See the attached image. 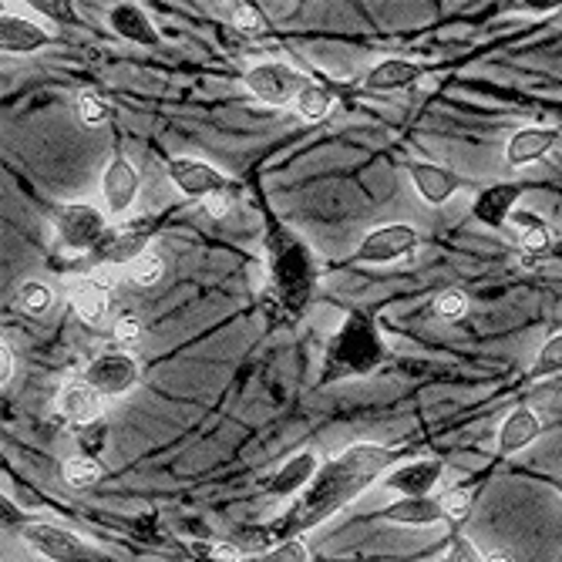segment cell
I'll return each mask as SVG.
<instances>
[{
    "label": "cell",
    "mask_w": 562,
    "mask_h": 562,
    "mask_svg": "<svg viewBox=\"0 0 562 562\" xmlns=\"http://www.w3.org/2000/svg\"><path fill=\"white\" fill-rule=\"evenodd\" d=\"M391 464H394V451L381 448V445H370V441L351 445L337 458L320 464L317 479L300 492V498L284 515H279L276 523L263 526L273 549L279 542L303 539L307 532L323 526L331 515H337L354 498H360L374 482L385 479Z\"/></svg>",
    "instance_id": "1"
},
{
    "label": "cell",
    "mask_w": 562,
    "mask_h": 562,
    "mask_svg": "<svg viewBox=\"0 0 562 562\" xmlns=\"http://www.w3.org/2000/svg\"><path fill=\"white\" fill-rule=\"evenodd\" d=\"M269 273H273V290L287 307L300 310L307 307L313 284H317V269L307 243L294 240L290 232H279L269 243Z\"/></svg>",
    "instance_id": "2"
},
{
    "label": "cell",
    "mask_w": 562,
    "mask_h": 562,
    "mask_svg": "<svg viewBox=\"0 0 562 562\" xmlns=\"http://www.w3.org/2000/svg\"><path fill=\"white\" fill-rule=\"evenodd\" d=\"M334 364V374H367L378 367V360L385 357V344L378 337V326H374L367 317H351L337 341L326 351Z\"/></svg>",
    "instance_id": "3"
},
{
    "label": "cell",
    "mask_w": 562,
    "mask_h": 562,
    "mask_svg": "<svg viewBox=\"0 0 562 562\" xmlns=\"http://www.w3.org/2000/svg\"><path fill=\"white\" fill-rule=\"evenodd\" d=\"M24 542L48 562H108L95 546H88L78 532L51 526V523H27L21 526Z\"/></svg>",
    "instance_id": "4"
},
{
    "label": "cell",
    "mask_w": 562,
    "mask_h": 562,
    "mask_svg": "<svg viewBox=\"0 0 562 562\" xmlns=\"http://www.w3.org/2000/svg\"><path fill=\"white\" fill-rule=\"evenodd\" d=\"M55 232L68 253L95 250L105 240V213L88 203H68L55 213Z\"/></svg>",
    "instance_id": "5"
},
{
    "label": "cell",
    "mask_w": 562,
    "mask_h": 562,
    "mask_svg": "<svg viewBox=\"0 0 562 562\" xmlns=\"http://www.w3.org/2000/svg\"><path fill=\"white\" fill-rule=\"evenodd\" d=\"M307 84L310 81L284 61H263V65L250 68V74H246L250 95L263 105H273V108H284V105L297 102Z\"/></svg>",
    "instance_id": "6"
},
{
    "label": "cell",
    "mask_w": 562,
    "mask_h": 562,
    "mask_svg": "<svg viewBox=\"0 0 562 562\" xmlns=\"http://www.w3.org/2000/svg\"><path fill=\"white\" fill-rule=\"evenodd\" d=\"M421 246L417 229L408 222H391L381 229H370L367 237L357 246V263H370V266H385V263H398L404 256H411Z\"/></svg>",
    "instance_id": "7"
},
{
    "label": "cell",
    "mask_w": 562,
    "mask_h": 562,
    "mask_svg": "<svg viewBox=\"0 0 562 562\" xmlns=\"http://www.w3.org/2000/svg\"><path fill=\"white\" fill-rule=\"evenodd\" d=\"M138 378H142V367L138 360L125 351H108V354H99L95 360L88 364L84 370V381L95 388L102 398H122L128 394Z\"/></svg>",
    "instance_id": "8"
},
{
    "label": "cell",
    "mask_w": 562,
    "mask_h": 562,
    "mask_svg": "<svg viewBox=\"0 0 562 562\" xmlns=\"http://www.w3.org/2000/svg\"><path fill=\"white\" fill-rule=\"evenodd\" d=\"M169 179L175 182V190H182L185 196H193L199 203H206L209 196L216 193H229V190H237L216 165L203 162V159H172L169 162Z\"/></svg>",
    "instance_id": "9"
},
{
    "label": "cell",
    "mask_w": 562,
    "mask_h": 562,
    "mask_svg": "<svg viewBox=\"0 0 562 562\" xmlns=\"http://www.w3.org/2000/svg\"><path fill=\"white\" fill-rule=\"evenodd\" d=\"M445 475V464L438 458H421V461H408V464H398L385 475V489L388 492H398L401 498H421L428 495Z\"/></svg>",
    "instance_id": "10"
},
{
    "label": "cell",
    "mask_w": 562,
    "mask_h": 562,
    "mask_svg": "<svg viewBox=\"0 0 562 562\" xmlns=\"http://www.w3.org/2000/svg\"><path fill=\"white\" fill-rule=\"evenodd\" d=\"M102 196L108 216H125L138 199V169L125 156H112L102 175Z\"/></svg>",
    "instance_id": "11"
},
{
    "label": "cell",
    "mask_w": 562,
    "mask_h": 562,
    "mask_svg": "<svg viewBox=\"0 0 562 562\" xmlns=\"http://www.w3.org/2000/svg\"><path fill=\"white\" fill-rule=\"evenodd\" d=\"M408 175H411L421 199H425L428 206H445L464 185V179L458 172H451L448 165H438V162H411Z\"/></svg>",
    "instance_id": "12"
},
{
    "label": "cell",
    "mask_w": 562,
    "mask_h": 562,
    "mask_svg": "<svg viewBox=\"0 0 562 562\" xmlns=\"http://www.w3.org/2000/svg\"><path fill=\"white\" fill-rule=\"evenodd\" d=\"M51 44V31L41 27L21 14H4L0 18V48L4 55H31Z\"/></svg>",
    "instance_id": "13"
},
{
    "label": "cell",
    "mask_w": 562,
    "mask_h": 562,
    "mask_svg": "<svg viewBox=\"0 0 562 562\" xmlns=\"http://www.w3.org/2000/svg\"><path fill=\"white\" fill-rule=\"evenodd\" d=\"M381 519L391 526H411V529H425V526H438L445 519L441 498L421 495V498H398L391 505L381 508Z\"/></svg>",
    "instance_id": "14"
},
{
    "label": "cell",
    "mask_w": 562,
    "mask_h": 562,
    "mask_svg": "<svg viewBox=\"0 0 562 562\" xmlns=\"http://www.w3.org/2000/svg\"><path fill=\"white\" fill-rule=\"evenodd\" d=\"M555 142H559L555 128H519L505 146V162L512 169H523V165L539 162L542 156H549Z\"/></svg>",
    "instance_id": "15"
},
{
    "label": "cell",
    "mask_w": 562,
    "mask_h": 562,
    "mask_svg": "<svg viewBox=\"0 0 562 562\" xmlns=\"http://www.w3.org/2000/svg\"><path fill=\"white\" fill-rule=\"evenodd\" d=\"M317 472H320V458H317V451H297V455L287 458V464L279 468V472L269 479L266 492L276 495V498H287V495H294V492H303V489L317 479Z\"/></svg>",
    "instance_id": "16"
},
{
    "label": "cell",
    "mask_w": 562,
    "mask_h": 562,
    "mask_svg": "<svg viewBox=\"0 0 562 562\" xmlns=\"http://www.w3.org/2000/svg\"><path fill=\"white\" fill-rule=\"evenodd\" d=\"M108 24L118 37L131 41V44H142V48H156V44L162 41V34L156 31L152 18L138 8V4H118L112 8L108 14Z\"/></svg>",
    "instance_id": "17"
},
{
    "label": "cell",
    "mask_w": 562,
    "mask_h": 562,
    "mask_svg": "<svg viewBox=\"0 0 562 562\" xmlns=\"http://www.w3.org/2000/svg\"><path fill=\"white\" fill-rule=\"evenodd\" d=\"M425 68L417 61H408V58H388V61H378L367 74H364V88L374 91V95H381V91H398V88H408L414 84Z\"/></svg>",
    "instance_id": "18"
},
{
    "label": "cell",
    "mask_w": 562,
    "mask_h": 562,
    "mask_svg": "<svg viewBox=\"0 0 562 562\" xmlns=\"http://www.w3.org/2000/svg\"><path fill=\"white\" fill-rule=\"evenodd\" d=\"M58 408H61L65 417L74 421V425H95V421L102 417V411H105V398L88 381H81V385H68L58 394Z\"/></svg>",
    "instance_id": "19"
},
{
    "label": "cell",
    "mask_w": 562,
    "mask_h": 562,
    "mask_svg": "<svg viewBox=\"0 0 562 562\" xmlns=\"http://www.w3.org/2000/svg\"><path fill=\"white\" fill-rule=\"evenodd\" d=\"M146 246H149V229H125V232H115V237H108L95 246V263L128 266L131 260L149 253Z\"/></svg>",
    "instance_id": "20"
},
{
    "label": "cell",
    "mask_w": 562,
    "mask_h": 562,
    "mask_svg": "<svg viewBox=\"0 0 562 562\" xmlns=\"http://www.w3.org/2000/svg\"><path fill=\"white\" fill-rule=\"evenodd\" d=\"M519 196H523L519 185H508V182L492 185V190H482L475 196L472 216L479 222H485V226H505V219L512 216V209H515V203H519Z\"/></svg>",
    "instance_id": "21"
},
{
    "label": "cell",
    "mask_w": 562,
    "mask_h": 562,
    "mask_svg": "<svg viewBox=\"0 0 562 562\" xmlns=\"http://www.w3.org/2000/svg\"><path fill=\"white\" fill-rule=\"evenodd\" d=\"M539 432H542V421L536 417V411H529V408L512 411L502 421V428H498V451L502 455L523 451V448H529L539 438Z\"/></svg>",
    "instance_id": "22"
},
{
    "label": "cell",
    "mask_w": 562,
    "mask_h": 562,
    "mask_svg": "<svg viewBox=\"0 0 562 562\" xmlns=\"http://www.w3.org/2000/svg\"><path fill=\"white\" fill-rule=\"evenodd\" d=\"M68 300H71L81 323H102L105 313H108V294H105V287L99 284V279H88V276L71 279Z\"/></svg>",
    "instance_id": "23"
},
{
    "label": "cell",
    "mask_w": 562,
    "mask_h": 562,
    "mask_svg": "<svg viewBox=\"0 0 562 562\" xmlns=\"http://www.w3.org/2000/svg\"><path fill=\"white\" fill-rule=\"evenodd\" d=\"M512 222L523 226V250L532 256H546L552 250V229L546 222H539L536 216L526 213H512Z\"/></svg>",
    "instance_id": "24"
},
{
    "label": "cell",
    "mask_w": 562,
    "mask_h": 562,
    "mask_svg": "<svg viewBox=\"0 0 562 562\" xmlns=\"http://www.w3.org/2000/svg\"><path fill=\"white\" fill-rule=\"evenodd\" d=\"M162 273H165V260L159 253H142L125 266V276H128L131 287H156L162 279Z\"/></svg>",
    "instance_id": "25"
},
{
    "label": "cell",
    "mask_w": 562,
    "mask_h": 562,
    "mask_svg": "<svg viewBox=\"0 0 562 562\" xmlns=\"http://www.w3.org/2000/svg\"><path fill=\"white\" fill-rule=\"evenodd\" d=\"M555 374H562V334L549 337L539 347V354L532 360V370H529V378L532 381H542V378H555Z\"/></svg>",
    "instance_id": "26"
},
{
    "label": "cell",
    "mask_w": 562,
    "mask_h": 562,
    "mask_svg": "<svg viewBox=\"0 0 562 562\" xmlns=\"http://www.w3.org/2000/svg\"><path fill=\"white\" fill-rule=\"evenodd\" d=\"M294 105H297V112H300L307 122H320V118L331 115V108H334V99L326 95V91H323L320 84H307V88L300 91V99H297Z\"/></svg>",
    "instance_id": "27"
},
{
    "label": "cell",
    "mask_w": 562,
    "mask_h": 562,
    "mask_svg": "<svg viewBox=\"0 0 562 562\" xmlns=\"http://www.w3.org/2000/svg\"><path fill=\"white\" fill-rule=\"evenodd\" d=\"M99 479H102V468L91 455H74V458L65 461V482L71 489H88V485H95Z\"/></svg>",
    "instance_id": "28"
},
{
    "label": "cell",
    "mask_w": 562,
    "mask_h": 562,
    "mask_svg": "<svg viewBox=\"0 0 562 562\" xmlns=\"http://www.w3.org/2000/svg\"><path fill=\"white\" fill-rule=\"evenodd\" d=\"M112 115H115L112 105L102 95H95V91H84V95H78V118H81V125L102 128V125L112 122Z\"/></svg>",
    "instance_id": "29"
},
{
    "label": "cell",
    "mask_w": 562,
    "mask_h": 562,
    "mask_svg": "<svg viewBox=\"0 0 562 562\" xmlns=\"http://www.w3.org/2000/svg\"><path fill=\"white\" fill-rule=\"evenodd\" d=\"M18 303H21V310H24V313L41 317V313H48V310H51L55 294H51V287H48V284H37V279H31V284H24V287H21Z\"/></svg>",
    "instance_id": "30"
},
{
    "label": "cell",
    "mask_w": 562,
    "mask_h": 562,
    "mask_svg": "<svg viewBox=\"0 0 562 562\" xmlns=\"http://www.w3.org/2000/svg\"><path fill=\"white\" fill-rule=\"evenodd\" d=\"M472 492L468 489H451V492H445L441 495V508H445V519L448 523H461L468 512H472Z\"/></svg>",
    "instance_id": "31"
},
{
    "label": "cell",
    "mask_w": 562,
    "mask_h": 562,
    "mask_svg": "<svg viewBox=\"0 0 562 562\" xmlns=\"http://www.w3.org/2000/svg\"><path fill=\"white\" fill-rule=\"evenodd\" d=\"M232 24H237L243 34H263L266 31V18L253 4H232Z\"/></svg>",
    "instance_id": "32"
},
{
    "label": "cell",
    "mask_w": 562,
    "mask_h": 562,
    "mask_svg": "<svg viewBox=\"0 0 562 562\" xmlns=\"http://www.w3.org/2000/svg\"><path fill=\"white\" fill-rule=\"evenodd\" d=\"M263 562H310V549L303 539H290V542H279L276 549H269L263 555Z\"/></svg>",
    "instance_id": "33"
},
{
    "label": "cell",
    "mask_w": 562,
    "mask_h": 562,
    "mask_svg": "<svg viewBox=\"0 0 562 562\" xmlns=\"http://www.w3.org/2000/svg\"><path fill=\"white\" fill-rule=\"evenodd\" d=\"M441 562H485V555L475 549V542L468 539V536H455L441 555Z\"/></svg>",
    "instance_id": "34"
},
{
    "label": "cell",
    "mask_w": 562,
    "mask_h": 562,
    "mask_svg": "<svg viewBox=\"0 0 562 562\" xmlns=\"http://www.w3.org/2000/svg\"><path fill=\"white\" fill-rule=\"evenodd\" d=\"M435 310H438V317H445V320H458V317H464V310H468V297L458 294V290H448V294H441V297L435 300Z\"/></svg>",
    "instance_id": "35"
},
{
    "label": "cell",
    "mask_w": 562,
    "mask_h": 562,
    "mask_svg": "<svg viewBox=\"0 0 562 562\" xmlns=\"http://www.w3.org/2000/svg\"><path fill=\"white\" fill-rule=\"evenodd\" d=\"M237 196H240V190H229V193H216V196H209L206 203H203V209L209 213V216H216V219H222L229 209H232V203H237Z\"/></svg>",
    "instance_id": "36"
},
{
    "label": "cell",
    "mask_w": 562,
    "mask_h": 562,
    "mask_svg": "<svg viewBox=\"0 0 562 562\" xmlns=\"http://www.w3.org/2000/svg\"><path fill=\"white\" fill-rule=\"evenodd\" d=\"M142 337V323H138L135 317H125V320H118V326H115V341H122V344H131V341H138Z\"/></svg>",
    "instance_id": "37"
},
{
    "label": "cell",
    "mask_w": 562,
    "mask_h": 562,
    "mask_svg": "<svg viewBox=\"0 0 562 562\" xmlns=\"http://www.w3.org/2000/svg\"><path fill=\"white\" fill-rule=\"evenodd\" d=\"M11 378H14V351L4 341V347H0V381L11 385Z\"/></svg>",
    "instance_id": "38"
},
{
    "label": "cell",
    "mask_w": 562,
    "mask_h": 562,
    "mask_svg": "<svg viewBox=\"0 0 562 562\" xmlns=\"http://www.w3.org/2000/svg\"><path fill=\"white\" fill-rule=\"evenodd\" d=\"M485 562H515V555L508 549H495L492 555H485Z\"/></svg>",
    "instance_id": "39"
},
{
    "label": "cell",
    "mask_w": 562,
    "mask_h": 562,
    "mask_svg": "<svg viewBox=\"0 0 562 562\" xmlns=\"http://www.w3.org/2000/svg\"><path fill=\"white\" fill-rule=\"evenodd\" d=\"M555 489H559V495H562V482H559V485H555Z\"/></svg>",
    "instance_id": "40"
},
{
    "label": "cell",
    "mask_w": 562,
    "mask_h": 562,
    "mask_svg": "<svg viewBox=\"0 0 562 562\" xmlns=\"http://www.w3.org/2000/svg\"><path fill=\"white\" fill-rule=\"evenodd\" d=\"M559 562H562V559H559Z\"/></svg>",
    "instance_id": "41"
}]
</instances>
